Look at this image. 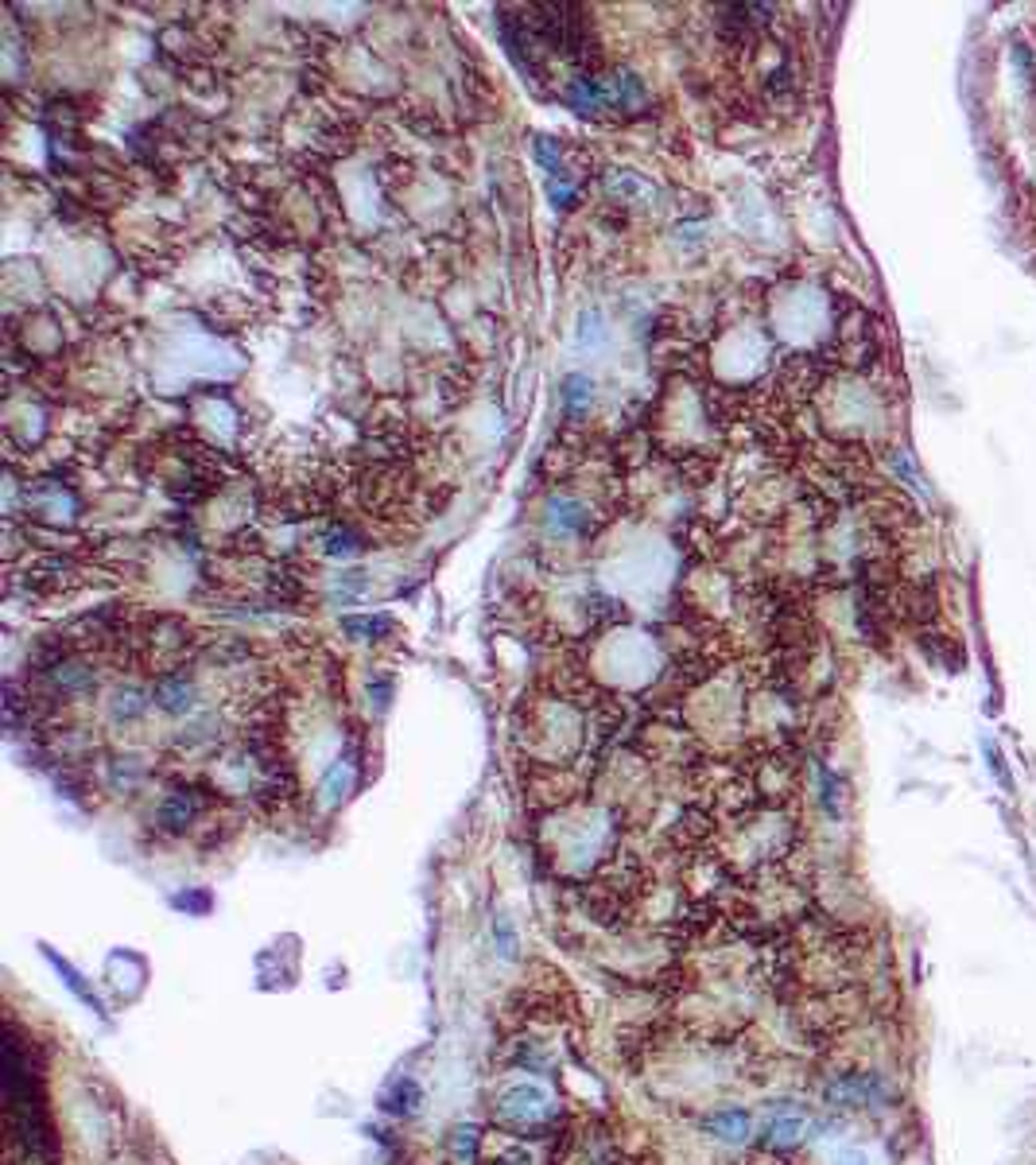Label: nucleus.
Instances as JSON below:
<instances>
[{
	"mask_svg": "<svg viewBox=\"0 0 1036 1165\" xmlns=\"http://www.w3.org/2000/svg\"><path fill=\"white\" fill-rule=\"evenodd\" d=\"M361 536H357V532L353 529H338V525H334V529H327L322 532V552H327V556H353V552H361Z\"/></svg>",
	"mask_w": 1036,
	"mask_h": 1165,
	"instance_id": "obj_13",
	"label": "nucleus"
},
{
	"mask_svg": "<svg viewBox=\"0 0 1036 1165\" xmlns=\"http://www.w3.org/2000/svg\"><path fill=\"white\" fill-rule=\"evenodd\" d=\"M881 1095H885V1084L874 1073H850V1077L827 1084V1103H835V1107H870Z\"/></svg>",
	"mask_w": 1036,
	"mask_h": 1165,
	"instance_id": "obj_3",
	"label": "nucleus"
},
{
	"mask_svg": "<svg viewBox=\"0 0 1036 1165\" xmlns=\"http://www.w3.org/2000/svg\"><path fill=\"white\" fill-rule=\"evenodd\" d=\"M703 1130L711 1138H719L726 1147H745L754 1138V1119L745 1107H719L703 1119Z\"/></svg>",
	"mask_w": 1036,
	"mask_h": 1165,
	"instance_id": "obj_5",
	"label": "nucleus"
},
{
	"mask_svg": "<svg viewBox=\"0 0 1036 1165\" xmlns=\"http://www.w3.org/2000/svg\"><path fill=\"white\" fill-rule=\"evenodd\" d=\"M532 148H536V159L544 163L547 176L560 179L563 176V167H560V144L551 141V137H536V144H532Z\"/></svg>",
	"mask_w": 1036,
	"mask_h": 1165,
	"instance_id": "obj_17",
	"label": "nucleus"
},
{
	"mask_svg": "<svg viewBox=\"0 0 1036 1165\" xmlns=\"http://www.w3.org/2000/svg\"><path fill=\"white\" fill-rule=\"evenodd\" d=\"M547 194H551V202H555V206H563V211H571V206H575V191H571L567 183H555V179H547Z\"/></svg>",
	"mask_w": 1036,
	"mask_h": 1165,
	"instance_id": "obj_20",
	"label": "nucleus"
},
{
	"mask_svg": "<svg viewBox=\"0 0 1036 1165\" xmlns=\"http://www.w3.org/2000/svg\"><path fill=\"white\" fill-rule=\"evenodd\" d=\"M144 711V700L137 696V691H128V696H117V719H137Z\"/></svg>",
	"mask_w": 1036,
	"mask_h": 1165,
	"instance_id": "obj_19",
	"label": "nucleus"
},
{
	"mask_svg": "<svg viewBox=\"0 0 1036 1165\" xmlns=\"http://www.w3.org/2000/svg\"><path fill=\"white\" fill-rule=\"evenodd\" d=\"M610 191L625 194V198H632V194H652L637 176H614V179H610Z\"/></svg>",
	"mask_w": 1036,
	"mask_h": 1165,
	"instance_id": "obj_18",
	"label": "nucleus"
},
{
	"mask_svg": "<svg viewBox=\"0 0 1036 1165\" xmlns=\"http://www.w3.org/2000/svg\"><path fill=\"white\" fill-rule=\"evenodd\" d=\"M420 1107H423V1088H420V1080L400 1077V1080H396V1084H392V1088H388V1092H385V1112L400 1115V1119H412V1115H420Z\"/></svg>",
	"mask_w": 1036,
	"mask_h": 1165,
	"instance_id": "obj_10",
	"label": "nucleus"
},
{
	"mask_svg": "<svg viewBox=\"0 0 1036 1165\" xmlns=\"http://www.w3.org/2000/svg\"><path fill=\"white\" fill-rule=\"evenodd\" d=\"M486 1165H536V1154L528 1150L525 1138H512V1134H501V1142L493 1150H486Z\"/></svg>",
	"mask_w": 1036,
	"mask_h": 1165,
	"instance_id": "obj_11",
	"label": "nucleus"
},
{
	"mask_svg": "<svg viewBox=\"0 0 1036 1165\" xmlns=\"http://www.w3.org/2000/svg\"><path fill=\"white\" fill-rule=\"evenodd\" d=\"M804 1134H808V1115L800 1107H776L757 1134V1147L769 1150V1154H789L804 1142Z\"/></svg>",
	"mask_w": 1036,
	"mask_h": 1165,
	"instance_id": "obj_2",
	"label": "nucleus"
},
{
	"mask_svg": "<svg viewBox=\"0 0 1036 1165\" xmlns=\"http://www.w3.org/2000/svg\"><path fill=\"white\" fill-rule=\"evenodd\" d=\"M590 397H594V381H590V377H582V373H571V377L563 381V401H567L571 408L590 405Z\"/></svg>",
	"mask_w": 1036,
	"mask_h": 1165,
	"instance_id": "obj_15",
	"label": "nucleus"
},
{
	"mask_svg": "<svg viewBox=\"0 0 1036 1165\" xmlns=\"http://www.w3.org/2000/svg\"><path fill=\"white\" fill-rule=\"evenodd\" d=\"M835 1165H870V1158H866L861 1150H846V1154H839V1162Z\"/></svg>",
	"mask_w": 1036,
	"mask_h": 1165,
	"instance_id": "obj_21",
	"label": "nucleus"
},
{
	"mask_svg": "<svg viewBox=\"0 0 1036 1165\" xmlns=\"http://www.w3.org/2000/svg\"><path fill=\"white\" fill-rule=\"evenodd\" d=\"M198 813H202V796H198V789H176V793H167L163 800H159L156 824H159V831H167V835H183V831L198 820Z\"/></svg>",
	"mask_w": 1036,
	"mask_h": 1165,
	"instance_id": "obj_4",
	"label": "nucleus"
},
{
	"mask_svg": "<svg viewBox=\"0 0 1036 1165\" xmlns=\"http://www.w3.org/2000/svg\"><path fill=\"white\" fill-rule=\"evenodd\" d=\"M493 944H497V952H501V960H516V948H521V936H516V929H512V920L505 917V913H497L493 917Z\"/></svg>",
	"mask_w": 1036,
	"mask_h": 1165,
	"instance_id": "obj_14",
	"label": "nucleus"
},
{
	"mask_svg": "<svg viewBox=\"0 0 1036 1165\" xmlns=\"http://www.w3.org/2000/svg\"><path fill=\"white\" fill-rule=\"evenodd\" d=\"M47 676H51V684L63 691V696H78V691H89L93 684H98L93 669L74 665V661H54L51 669H47Z\"/></svg>",
	"mask_w": 1036,
	"mask_h": 1165,
	"instance_id": "obj_9",
	"label": "nucleus"
},
{
	"mask_svg": "<svg viewBox=\"0 0 1036 1165\" xmlns=\"http://www.w3.org/2000/svg\"><path fill=\"white\" fill-rule=\"evenodd\" d=\"M152 696H156V707H163L167 715H187L194 707V684L187 676H159Z\"/></svg>",
	"mask_w": 1036,
	"mask_h": 1165,
	"instance_id": "obj_8",
	"label": "nucleus"
},
{
	"mask_svg": "<svg viewBox=\"0 0 1036 1165\" xmlns=\"http://www.w3.org/2000/svg\"><path fill=\"white\" fill-rule=\"evenodd\" d=\"M342 630L353 637H366V641H373L377 634H388L392 630V622L381 614V618H342Z\"/></svg>",
	"mask_w": 1036,
	"mask_h": 1165,
	"instance_id": "obj_16",
	"label": "nucleus"
},
{
	"mask_svg": "<svg viewBox=\"0 0 1036 1165\" xmlns=\"http://www.w3.org/2000/svg\"><path fill=\"white\" fill-rule=\"evenodd\" d=\"M567 106L575 113H602L614 106V89L606 86L598 74H575L567 82Z\"/></svg>",
	"mask_w": 1036,
	"mask_h": 1165,
	"instance_id": "obj_6",
	"label": "nucleus"
},
{
	"mask_svg": "<svg viewBox=\"0 0 1036 1165\" xmlns=\"http://www.w3.org/2000/svg\"><path fill=\"white\" fill-rule=\"evenodd\" d=\"M551 521H555V529L560 532H590V513L582 510L579 501H555V513H551Z\"/></svg>",
	"mask_w": 1036,
	"mask_h": 1165,
	"instance_id": "obj_12",
	"label": "nucleus"
},
{
	"mask_svg": "<svg viewBox=\"0 0 1036 1165\" xmlns=\"http://www.w3.org/2000/svg\"><path fill=\"white\" fill-rule=\"evenodd\" d=\"M447 1154L455 1158L458 1165H477L486 1158V1134L474 1123H458L447 1134Z\"/></svg>",
	"mask_w": 1036,
	"mask_h": 1165,
	"instance_id": "obj_7",
	"label": "nucleus"
},
{
	"mask_svg": "<svg viewBox=\"0 0 1036 1165\" xmlns=\"http://www.w3.org/2000/svg\"><path fill=\"white\" fill-rule=\"evenodd\" d=\"M493 1123L512 1134V1138H551V1130L560 1127V1103L547 1092L540 1080H512L505 1088H497L490 1103Z\"/></svg>",
	"mask_w": 1036,
	"mask_h": 1165,
	"instance_id": "obj_1",
	"label": "nucleus"
}]
</instances>
